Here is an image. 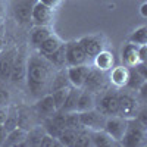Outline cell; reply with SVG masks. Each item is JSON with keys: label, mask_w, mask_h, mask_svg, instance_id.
I'll return each mask as SVG.
<instances>
[{"label": "cell", "mask_w": 147, "mask_h": 147, "mask_svg": "<svg viewBox=\"0 0 147 147\" xmlns=\"http://www.w3.org/2000/svg\"><path fill=\"white\" fill-rule=\"evenodd\" d=\"M56 68L49 62L47 57L35 52L27 59V85L32 96L41 97L50 93V84L55 77Z\"/></svg>", "instance_id": "cell-1"}, {"label": "cell", "mask_w": 147, "mask_h": 147, "mask_svg": "<svg viewBox=\"0 0 147 147\" xmlns=\"http://www.w3.org/2000/svg\"><path fill=\"white\" fill-rule=\"evenodd\" d=\"M122 146L128 147H141L147 144V127L137 119H128V127L121 140Z\"/></svg>", "instance_id": "cell-2"}, {"label": "cell", "mask_w": 147, "mask_h": 147, "mask_svg": "<svg viewBox=\"0 0 147 147\" xmlns=\"http://www.w3.org/2000/svg\"><path fill=\"white\" fill-rule=\"evenodd\" d=\"M118 103H119V115L127 119L137 118L140 112V102L131 91H119L118 93Z\"/></svg>", "instance_id": "cell-3"}, {"label": "cell", "mask_w": 147, "mask_h": 147, "mask_svg": "<svg viewBox=\"0 0 147 147\" xmlns=\"http://www.w3.org/2000/svg\"><path fill=\"white\" fill-rule=\"evenodd\" d=\"M96 109H99L106 116L119 115V103H118V91L106 88L96 97Z\"/></svg>", "instance_id": "cell-4"}, {"label": "cell", "mask_w": 147, "mask_h": 147, "mask_svg": "<svg viewBox=\"0 0 147 147\" xmlns=\"http://www.w3.org/2000/svg\"><path fill=\"white\" fill-rule=\"evenodd\" d=\"M127 127H128V119L121 116V115H110L106 118V122H105V131L112 137L118 144H121V140L124 137V134L127 131Z\"/></svg>", "instance_id": "cell-5"}, {"label": "cell", "mask_w": 147, "mask_h": 147, "mask_svg": "<svg viewBox=\"0 0 147 147\" xmlns=\"http://www.w3.org/2000/svg\"><path fill=\"white\" fill-rule=\"evenodd\" d=\"M80 113V122L82 128H87L90 131H97V129H103L105 128V122H106V115L102 113L99 109H90V110H84Z\"/></svg>", "instance_id": "cell-6"}, {"label": "cell", "mask_w": 147, "mask_h": 147, "mask_svg": "<svg viewBox=\"0 0 147 147\" xmlns=\"http://www.w3.org/2000/svg\"><path fill=\"white\" fill-rule=\"evenodd\" d=\"M107 84H109L107 72H103V71H99L96 68H91L82 88L88 90V91H91L94 94H100L102 91H105L107 88Z\"/></svg>", "instance_id": "cell-7"}, {"label": "cell", "mask_w": 147, "mask_h": 147, "mask_svg": "<svg viewBox=\"0 0 147 147\" xmlns=\"http://www.w3.org/2000/svg\"><path fill=\"white\" fill-rule=\"evenodd\" d=\"M65 57H66V66L85 65L88 62V56L85 55L78 40L65 43Z\"/></svg>", "instance_id": "cell-8"}, {"label": "cell", "mask_w": 147, "mask_h": 147, "mask_svg": "<svg viewBox=\"0 0 147 147\" xmlns=\"http://www.w3.org/2000/svg\"><path fill=\"white\" fill-rule=\"evenodd\" d=\"M53 16H55V10L37 0V3L34 5V9H32V13H31V22L34 25L49 27L53 22Z\"/></svg>", "instance_id": "cell-9"}, {"label": "cell", "mask_w": 147, "mask_h": 147, "mask_svg": "<svg viewBox=\"0 0 147 147\" xmlns=\"http://www.w3.org/2000/svg\"><path fill=\"white\" fill-rule=\"evenodd\" d=\"M90 69L91 66H88V63L77 65V66H66V75H68V81L71 84V87L82 88Z\"/></svg>", "instance_id": "cell-10"}, {"label": "cell", "mask_w": 147, "mask_h": 147, "mask_svg": "<svg viewBox=\"0 0 147 147\" xmlns=\"http://www.w3.org/2000/svg\"><path fill=\"white\" fill-rule=\"evenodd\" d=\"M78 41L88 59H93L97 53H100L105 49V40L102 35H84Z\"/></svg>", "instance_id": "cell-11"}, {"label": "cell", "mask_w": 147, "mask_h": 147, "mask_svg": "<svg viewBox=\"0 0 147 147\" xmlns=\"http://www.w3.org/2000/svg\"><path fill=\"white\" fill-rule=\"evenodd\" d=\"M43 128H44L46 134H49V136L57 138V136L62 132V129L66 128V124H65V113H63V112H59V110H57L55 115L43 119Z\"/></svg>", "instance_id": "cell-12"}, {"label": "cell", "mask_w": 147, "mask_h": 147, "mask_svg": "<svg viewBox=\"0 0 147 147\" xmlns=\"http://www.w3.org/2000/svg\"><path fill=\"white\" fill-rule=\"evenodd\" d=\"M32 109H34V112L37 113V116L41 118V119H46V118L52 116V115H55L57 112L50 93L38 97V100H37V103L32 106Z\"/></svg>", "instance_id": "cell-13"}, {"label": "cell", "mask_w": 147, "mask_h": 147, "mask_svg": "<svg viewBox=\"0 0 147 147\" xmlns=\"http://www.w3.org/2000/svg\"><path fill=\"white\" fill-rule=\"evenodd\" d=\"M37 0H19L15 5V18L19 24H30L31 13Z\"/></svg>", "instance_id": "cell-14"}, {"label": "cell", "mask_w": 147, "mask_h": 147, "mask_svg": "<svg viewBox=\"0 0 147 147\" xmlns=\"http://www.w3.org/2000/svg\"><path fill=\"white\" fill-rule=\"evenodd\" d=\"M25 74H27V59L24 56V53L16 52L15 62H13V66H12L9 80L12 82H21L22 80H25Z\"/></svg>", "instance_id": "cell-15"}, {"label": "cell", "mask_w": 147, "mask_h": 147, "mask_svg": "<svg viewBox=\"0 0 147 147\" xmlns=\"http://www.w3.org/2000/svg\"><path fill=\"white\" fill-rule=\"evenodd\" d=\"M128 72H129V68H127L124 65L113 66L109 71V75H107L109 82L115 85L116 88H124L127 84V80H128Z\"/></svg>", "instance_id": "cell-16"}, {"label": "cell", "mask_w": 147, "mask_h": 147, "mask_svg": "<svg viewBox=\"0 0 147 147\" xmlns=\"http://www.w3.org/2000/svg\"><path fill=\"white\" fill-rule=\"evenodd\" d=\"M121 60H122V65L127 66V68H132L137 63H140V60H138V46L132 44V43H127L124 46V49H122Z\"/></svg>", "instance_id": "cell-17"}, {"label": "cell", "mask_w": 147, "mask_h": 147, "mask_svg": "<svg viewBox=\"0 0 147 147\" xmlns=\"http://www.w3.org/2000/svg\"><path fill=\"white\" fill-rule=\"evenodd\" d=\"M93 68L99 69V71H103V72H109L115 66V59H113V55L107 52V50H103L100 53H97L94 57H93Z\"/></svg>", "instance_id": "cell-18"}, {"label": "cell", "mask_w": 147, "mask_h": 147, "mask_svg": "<svg viewBox=\"0 0 147 147\" xmlns=\"http://www.w3.org/2000/svg\"><path fill=\"white\" fill-rule=\"evenodd\" d=\"M25 140H27V129H24L21 127H16V128L10 129L6 134L3 146H7V147H24L25 146Z\"/></svg>", "instance_id": "cell-19"}, {"label": "cell", "mask_w": 147, "mask_h": 147, "mask_svg": "<svg viewBox=\"0 0 147 147\" xmlns=\"http://www.w3.org/2000/svg\"><path fill=\"white\" fill-rule=\"evenodd\" d=\"M35 118L37 113L34 112V109H28V107H18V127L24 128V129H31L32 127H35Z\"/></svg>", "instance_id": "cell-20"}, {"label": "cell", "mask_w": 147, "mask_h": 147, "mask_svg": "<svg viewBox=\"0 0 147 147\" xmlns=\"http://www.w3.org/2000/svg\"><path fill=\"white\" fill-rule=\"evenodd\" d=\"M15 56H16L15 49H10L0 56V80H9L12 66L15 62Z\"/></svg>", "instance_id": "cell-21"}, {"label": "cell", "mask_w": 147, "mask_h": 147, "mask_svg": "<svg viewBox=\"0 0 147 147\" xmlns=\"http://www.w3.org/2000/svg\"><path fill=\"white\" fill-rule=\"evenodd\" d=\"M146 85H147V78H144L143 75H140V74L136 71V68H129L128 80H127V84H125V88L138 93L143 87H146Z\"/></svg>", "instance_id": "cell-22"}, {"label": "cell", "mask_w": 147, "mask_h": 147, "mask_svg": "<svg viewBox=\"0 0 147 147\" xmlns=\"http://www.w3.org/2000/svg\"><path fill=\"white\" fill-rule=\"evenodd\" d=\"M94 107H96V94L85 88H81L77 103V112H84V110H90Z\"/></svg>", "instance_id": "cell-23"}, {"label": "cell", "mask_w": 147, "mask_h": 147, "mask_svg": "<svg viewBox=\"0 0 147 147\" xmlns=\"http://www.w3.org/2000/svg\"><path fill=\"white\" fill-rule=\"evenodd\" d=\"M118 144L105 129L91 131V147H110Z\"/></svg>", "instance_id": "cell-24"}, {"label": "cell", "mask_w": 147, "mask_h": 147, "mask_svg": "<svg viewBox=\"0 0 147 147\" xmlns=\"http://www.w3.org/2000/svg\"><path fill=\"white\" fill-rule=\"evenodd\" d=\"M62 43H63V41L60 40L56 34H53V32H52V34L49 35L47 38H46V40H44L38 47H37V52H38L40 55H43V56H47V55L53 53V52H55L56 49H57L60 44H62Z\"/></svg>", "instance_id": "cell-25"}, {"label": "cell", "mask_w": 147, "mask_h": 147, "mask_svg": "<svg viewBox=\"0 0 147 147\" xmlns=\"http://www.w3.org/2000/svg\"><path fill=\"white\" fill-rule=\"evenodd\" d=\"M50 34H52V31H50L49 27H46V25H34V28L30 32V43L34 47H38Z\"/></svg>", "instance_id": "cell-26"}, {"label": "cell", "mask_w": 147, "mask_h": 147, "mask_svg": "<svg viewBox=\"0 0 147 147\" xmlns=\"http://www.w3.org/2000/svg\"><path fill=\"white\" fill-rule=\"evenodd\" d=\"M47 60L50 62L56 69H62V68H66V57H65V43L60 44L56 50L50 55L46 56Z\"/></svg>", "instance_id": "cell-27"}, {"label": "cell", "mask_w": 147, "mask_h": 147, "mask_svg": "<svg viewBox=\"0 0 147 147\" xmlns=\"http://www.w3.org/2000/svg\"><path fill=\"white\" fill-rule=\"evenodd\" d=\"M80 93H81V88L71 87V90H69V93H68V97H66V100H65L62 109H60L59 112H63V113L75 112V110H77V103H78Z\"/></svg>", "instance_id": "cell-28"}, {"label": "cell", "mask_w": 147, "mask_h": 147, "mask_svg": "<svg viewBox=\"0 0 147 147\" xmlns=\"http://www.w3.org/2000/svg\"><path fill=\"white\" fill-rule=\"evenodd\" d=\"M46 134L43 127L35 125L31 129L27 131V140H25V146H34V147H40V141L43 138V136Z\"/></svg>", "instance_id": "cell-29"}, {"label": "cell", "mask_w": 147, "mask_h": 147, "mask_svg": "<svg viewBox=\"0 0 147 147\" xmlns=\"http://www.w3.org/2000/svg\"><path fill=\"white\" fill-rule=\"evenodd\" d=\"M69 81H68V75H66V68H62V69H56L55 72V77L52 80V84H50V91L53 90H57V88H62V87H68Z\"/></svg>", "instance_id": "cell-30"}, {"label": "cell", "mask_w": 147, "mask_h": 147, "mask_svg": "<svg viewBox=\"0 0 147 147\" xmlns=\"http://www.w3.org/2000/svg\"><path fill=\"white\" fill-rule=\"evenodd\" d=\"M77 131L78 129H72V128H63L62 132L57 136V141L60 146H66V147H74V143H75L77 138Z\"/></svg>", "instance_id": "cell-31"}, {"label": "cell", "mask_w": 147, "mask_h": 147, "mask_svg": "<svg viewBox=\"0 0 147 147\" xmlns=\"http://www.w3.org/2000/svg\"><path fill=\"white\" fill-rule=\"evenodd\" d=\"M128 43H132L136 46H143V44H147V27L146 25H141L138 28H136L131 35L128 37Z\"/></svg>", "instance_id": "cell-32"}, {"label": "cell", "mask_w": 147, "mask_h": 147, "mask_svg": "<svg viewBox=\"0 0 147 147\" xmlns=\"http://www.w3.org/2000/svg\"><path fill=\"white\" fill-rule=\"evenodd\" d=\"M71 90V85H68V87H62V88H57V90H53L50 91V96H52V99H53V103L56 106L57 110L62 109L65 100H66V97H68V93Z\"/></svg>", "instance_id": "cell-33"}, {"label": "cell", "mask_w": 147, "mask_h": 147, "mask_svg": "<svg viewBox=\"0 0 147 147\" xmlns=\"http://www.w3.org/2000/svg\"><path fill=\"white\" fill-rule=\"evenodd\" d=\"M74 147H91V131L87 128H80L77 131V138Z\"/></svg>", "instance_id": "cell-34"}, {"label": "cell", "mask_w": 147, "mask_h": 147, "mask_svg": "<svg viewBox=\"0 0 147 147\" xmlns=\"http://www.w3.org/2000/svg\"><path fill=\"white\" fill-rule=\"evenodd\" d=\"M5 128L9 132L10 129H13L18 127V107L15 106H7L6 110V118H5Z\"/></svg>", "instance_id": "cell-35"}, {"label": "cell", "mask_w": 147, "mask_h": 147, "mask_svg": "<svg viewBox=\"0 0 147 147\" xmlns=\"http://www.w3.org/2000/svg\"><path fill=\"white\" fill-rule=\"evenodd\" d=\"M65 124L68 128L72 129H80L81 128V122H80V113L77 112H68L65 113Z\"/></svg>", "instance_id": "cell-36"}, {"label": "cell", "mask_w": 147, "mask_h": 147, "mask_svg": "<svg viewBox=\"0 0 147 147\" xmlns=\"http://www.w3.org/2000/svg\"><path fill=\"white\" fill-rule=\"evenodd\" d=\"M57 146H60L57 138L49 136V134H44L41 141H40V147H57Z\"/></svg>", "instance_id": "cell-37"}, {"label": "cell", "mask_w": 147, "mask_h": 147, "mask_svg": "<svg viewBox=\"0 0 147 147\" xmlns=\"http://www.w3.org/2000/svg\"><path fill=\"white\" fill-rule=\"evenodd\" d=\"M10 103V94L6 88L0 87V107H7Z\"/></svg>", "instance_id": "cell-38"}, {"label": "cell", "mask_w": 147, "mask_h": 147, "mask_svg": "<svg viewBox=\"0 0 147 147\" xmlns=\"http://www.w3.org/2000/svg\"><path fill=\"white\" fill-rule=\"evenodd\" d=\"M138 60L141 63L147 62V44L138 46Z\"/></svg>", "instance_id": "cell-39"}, {"label": "cell", "mask_w": 147, "mask_h": 147, "mask_svg": "<svg viewBox=\"0 0 147 147\" xmlns=\"http://www.w3.org/2000/svg\"><path fill=\"white\" fill-rule=\"evenodd\" d=\"M38 2L44 3L46 6H49V7H52V9L55 10L56 7H59V6H60V3H62V0H38Z\"/></svg>", "instance_id": "cell-40"}, {"label": "cell", "mask_w": 147, "mask_h": 147, "mask_svg": "<svg viewBox=\"0 0 147 147\" xmlns=\"http://www.w3.org/2000/svg\"><path fill=\"white\" fill-rule=\"evenodd\" d=\"M6 134H7L6 128H5L3 125H0V146H3V143H5V138H6Z\"/></svg>", "instance_id": "cell-41"}, {"label": "cell", "mask_w": 147, "mask_h": 147, "mask_svg": "<svg viewBox=\"0 0 147 147\" xmlns=\"http://www.w3.org/2000/svg\"><path fill=\"white\" fill-rule=\"evenodd\" d=\"M6 110H7V107H0V125H3V124H5ZM3 127H5V125H3Z\"/></svg>", "instance_id": "cell-42"}, {"label": "cell", "mask_w": 147, "mask_h": 147, "mask_svg": "<svg viewBox=\"0 0 147 147\" xmlns=\"http://www.w3.org/2000/svg\"><path fill=\"white\" fill-rule=\"evenodd\" d=\"M140 12H141V16H143V18H147V3H143V5H141Z\"/></svg>", "instance_id": "cell-43"}, {"label": "cell", "mask_w": 147, "mask_h": 147, "mask_svg": "<svg viewBox=\"0 0 147 147\" xmlns=\"http://www.w3.org/2000/svg\"><path fill=\"white\" fill-rule=\"evenodd\" d=\"M3 50V30H2V25H0V53Z\"/></svg>", "instance_id": "cell-44"}, {"label": "cell", "mask_w": 147, "mask_h": 147, "mask_svg": "<svg viewBox=\"0 0 147 147\" xmlns=\"http://www.w3.org/2000/svg\"><path fill=\"white\" fill-rule=\"evenodd\" d=\"M2 19H3V5L0 2V25H2Z\"/></svg>", "instance_id": "cell-45"}]
</instances>
